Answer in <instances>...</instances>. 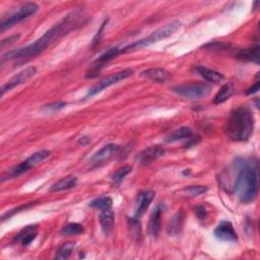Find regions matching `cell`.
<instances>
[{
    "mask_svg": "<svg viewBox=\"0 0 260 260\" xmlns=\"http://www.w3.org/2000/svg\"><path fill=\"white\" fill-rule=\"evenodd\" d=\"M75 15L71 14L66 16L63 19H61L57 24L54 25L51 29H49L44 35L36 40L34 43L29 44L28 46L22 47L17 50L9 51L2 55L1 62L10 61L15 59H22V58H30L35 57V56L42 53L44 50H46L50 45L64 35L65 32L72 29L75 24Z\"/></svg>",
    "mask_w": 260,
    "mask_h": 260,
    "instance_id": "6da1fadb",
    "label": "cell"
},
{
    "mask_svg": "<svg viewBox=\"0 0 260 260\" xmlns=\"http://www.w3.org/2000/svg\"><path fill=\"white\" fill-rule=\"evenodd\" d=\"M234 192L242 203H250L255 200L258 193V164L256 160L238 163Z\"/></svg>",
    "mask_w": 260,
    "mask_h": 260,
    "instance_id": "7a4b0ae2",
    "label": "cell"
},
{
    "mask_svg": "<svg viewBox=\"0 0 260 260\" xmlns=\"http://www.w3.org/2000/svg\"><path fill=\"white\" fill-rule=\"evenodd\" d=\"M254 129V116L246 107L235 109L225 125V133L233 141H247Z\"/></svg>",
    "mask_w": 260,
    "mask_h": 260,
    "instance_id": "3957f363",
    "label": "cell"
},
{
    "mask_svg": "<svg viewBox=\"0 0 260 260\" xmlns=\"http://www.w3.org/2000/svg\"><path fill=\"white\" fill-rule=\"evenodd\" d=\"M181 21L179 20H173L171 22H169V24L165 25L164 27H161L159 29H156V31H154L152 34L148 37H145L141 40H139L137 42H134L128 46L124 47L121 49V54L124 53H130V52H134V51H138L140 50L142 48H145L150 46V45L159 42L163 39L168 38L169 36H171L172 34H174L180 27H181Z\"/></svg>",
    "mask_w": 260,
    "mask_h": 260,
    "instance_id": "277c9868",
    "label": "cell"
},
{
    "mask_svg": "<svg viewBox=\"0 0 260 260\" xmlns=\"http://www.w3.org/2000/svg\"><path fill=\"white\" fill-rule=\"evenodd\" d=\"M50 156H51V153L49 151H46V150H42V151H39L35 154H33L31 156L28 157L26 161L18 164L17 166L14 167V168H11L8 172L3 174L2 178H1V182H4L5 180L14 179L16 177H18L22 174L27 173L30 169L35 168L36 166L41 164L43 161L48 159Z\"/></svg>",
    "mask_w": 260,
    "mask_h": 260,
    "instance_id": "5b68a950",
    "label": "cell"
},
{
    "mask_svg": "<svg viewBox=\"0 0 260 260\" xmlns=\"http://www.w3.org/2000/svg\"><path fill=\"white\" fill-rule=\"evenodd\" d=\"M38 10L39 6L34 2H28L22 4L13 15L9 16L5 19H2L1 24H0V31L4 32L10 28L15 27L17 24H18V22L35 15Z\"/></svg>",
    "mask_w": 260,
    "mask_h": 260,
    "instance_id": "8992f818",
    "label": "cell"
},
{
    "mask_svg": "<svg viewBox=\"0 0 260 260\" xmlns=\"http://www.w3.org/2000/svg\"><path fill=\"white\" fill-rule=\"evenodd\" d=\"M172 90L179 96L191 100H198L206 98L210 93V87L203 83L187 84L173 87Z\"/></svg>",
    "mask_w": 260,
    "mask_h": 260,
    "instance_id": "52a82bcc",
    "label": "cell"
},
{
    "mask_svg": "<svg viewBox=\"0 0 260 260\" xmlns=\"http://www.w3.org/2000/svg\"><path fill=\"white\" fill-rule=\"evenodd\" d=\"M132 73H133V70L130 69H124L122 71H118V72H116L114 74H112V75L104 78L103 81H101L98 85H96L95 87H93L92 88L88 90L87 94L86 95V99L92 98V97L98 95L99 93L103 92L104 89L108 88L109 87L115 85V84H117L119 82H122L124 80H126L127 77L132 75Z\"/></svg>",
    "mask_w": 260,
    "mask_h": 260,
    "instance_id": "ba28073f",
    "label": "cell"
},
{
    "mask_svg": "<svg viewBox=\"0 0 260 260\" xmlns=\"http://www.w3.org/2000/svg\"><path fill=\"white\" fill-rule=\"evenodd\" d=\"M36 73H37V69L35 66L27 67V69H25L24 70L19 71L18 73L14 75L9 81H7V83H5L1 87V96L3 97L7 92H9V90H11L13 88H15L20 85L26 84L30 80V78H32L33 76H35Z\"/></svg>",
    "mask_w": 260,
    "mask_h": 260,
    "instance_id": "9c48e42d",
    "label": "cell"
},
{
    "mask_svg": "<svg viewBox=\"0 0 260 260\" xmlns=\"http://www.w3.org/2000/svg\"><path fill=\"white\" fill-rule=\"evenodd\" d=\"M120 54H121V49L118 47H113V48L108 49L106 52L100 55L99 57L95 60V62L92 64V67H90V69L87 71L86 77L87 78L96 77L101 71V69L105 66V64H107L112 59L116 58Z\"/></svg>",
    "mask_w": 260,
    "mask_h": 260,
    "instance_id": "30bf717a",
    "label": "cell"
},
{
    "mask_svg": "<svg viewBox=\"0 0 260 260\" xmlns=\"http://www.w3.org/2000/svg\"><path fill=\"white\" fill-rule=\"evenodd\" d=\"M165 154V150L160 145H151L140 152L137 157L138 162L141 166H149L157 159H160Z\"/></svg>",
    "mask_w": 260,
    "mask_h": 260,
    "instance_id": "8fae6325",
    "label": "cell"
},
{
    "mask_svg": "<svg viewBox=\"0 0 260 260\" xmlns=\"http://www.w3.org/2000/svg\"><path fill=\"white\" fill-rule=\"evenodd\" d=\"M213 233H214V236L222 241L234 242L238 240V235H237L234 229V225H232V223L227 222V221L221 222Z\"/></svg>",
    "mask_w": 260,
    "mask_h": 260,
    "instance_id": "7c38bea8",
    "label": "cell"
},
{
    "mask_svg": "<svg viewBox=\"0 0 260 260\" xmlns=\"http://www.w3.org/2000/svg\"><path fill=\"white\" fill-rule=\"evenodd\" d=\"M155 195L156 193L153 190H144L140 192L137 199V205H135V218L138 219L142 216L144 211L151 206Z\"/></svg>",
    "mask_w": 260,
    "mask_h": 260,
    "instance_id": "4fadbf2b",
    "label": "cell"
},
{
    "mask_svg": "<svg viewBox=\"0 0 260 260\" xmlns=\"http://www.w3.org/2000/svg\"><path fill=\"white\" fill-rule=\"evenodd\" d=\"M140 76L145 78V80H149L153 83L156 84H165L171 78V73L167 71L166 69H159V67H156V69H149L141 71Z\"/></svg>",
    "mask_w": 260,
    "mask_h": 260,
    "instance_id": "5bb4252c",
    "label": "cell"
},
{
    "mask_svg": "<svg viewBox=\"0 0 260 260\" xmlns=\"http://www.w3.org/2000/svg\"><path fill=\"white\" fill-rule=\"evenodd\" d=\"M162 214H163V208L161 206H157L151 214L149 221V233L153 237H157L161 232Z\"/></svg>",
    "mask_w": 260,
    "mask_h": 260,
    "instance_id": "9a60e30c",
    "label": "cell"
},
{
    "mask_svg": "<svg viewBox=\"0 0 260 260\" xmlns=\"http://www.w3.org/2000/svg\"><path fill=\"white\" fill-rule=\"evenodd\" d=\"M120 150V145L116 143H109L99 150L93 156L90 161L93 163H102L109 160L111 156H114Z\"/></svg>",
    "mask_w": 260,
    "mask_h": 260,
    "instance_id": "2e32d148",
    "label": "cell"
},
{
    "mask_svg": "<svg viewBox=\"0 0 260 260\" xmlns=\"http://www.w3.org/2000/svg\"><path fill=\"white\" fill-rule=\"evenodd\" d=\"M38 235L36 225H28V227L22 229L17 236H16V241L19 242L21 245L28 246L30 245L34 240L36 239V237Z\"/></svg>",
    "mask_w": 260,
    "mask_h": 260,
    "instance_id": "e0dca14e",
    "label": "cell"
},
{
    "mask_svg": "<svg viewBox=\"0 0 260 260\" xmlns=\"http://www.w3.org/2000/svg\"><path fill=\"white\" fill-rule=\"evenodd\" d=\"M99 221L101 224V227L103 229L105 233H109L112 229L113 225L115 223V213L111 208L110 209H105L101 210L100 216H99Z\"/></svg>",
    "mask_w": 260,
    "mask_h": 260,
    "instance_id": "ac0fdd59",
    "label": "cell"
},
{
    "mask_svg": "<svg viewBox=\"0 0 260 260\" xmlns=\"http://www.w3.org/2000/svg\"><path fill=\"white\" fill-rule=\"evenodd\" d=\"M183 221H184V213L182 210H179L170 220V222H169L167 229L168 234L170 236H177L178 234H180L183 227Z\"/></svg>",
    "mask_w": 260,
    "mask_h": 260,
    "instance_id": "d6986e66",
    "label": "cell"
},
{
    "mask_svg": "<svg viewBox=\"0 0 260 260\" xmlns=\"http://www.w3.org/2000/svg\"><path fill=\"white\" fill-rule=\"evenodd\" d=\"M196 70L203 78H205V80H207L209 83L218 84L224 80V75L222 73H220L217 70L208 69V67L198 66V67H196Z\"/></svg>",
    "mask_w": 260,
    "mask_h": 260,
    "instance_id": "ffe728a7",
    "label": "cell"
},
{
    "mask_svg": "<svg viewBox=\"0 0 260 260\" xmlns=\"http://www.w3.org/2000/svg\"><path fill=\"white\" fill-rule=\"evenodd\" d=\"M77 182V178L69 175V176H66L62 179H60L57 182L54 183L51 186V191L52 192H58V191H63V190H69L73 188L76 185Z\"/></svg>",
    "mask_w": 260,
    "mask_h": 260,
    "instance_id": "44dd1931",
    "label": "cell"
},
{
    "mask_svg": "<svg viewBox=\"0 0 260 260\" xmlns=\"http://www.w3.org/2000/svg\"><path fill=\"white\" fill-rule=\"evenodd\" d=\"M237 58L259 64V46L256 45L254 47L240 50L237 54Z\"/></svg>",
    "mask_w": 260,
    "mask_h": 260,
    "instance_id": "7402d4cb",
    "label": "cell"
},
{
    "mask_svg": "<svg viewBox=\"0 0 260 260\" xmlns=\"http://www.w3.org/2000/svg\"><path fill=\"white\" fill-rule=\"evenodd\" d=\"M192 138V131L189 127H180L166 138L167 142H175L178 140H183V139H190Z\"/></svg>",
    "mask_w": 260,
    "mask_h": 260,
    "instance_id": "603a6c76",
    "label": "cell"
},
{
    "mask_svg": "<svg viewBox=\"0 0 260 260\" xmlns=\"http://www.w3.org/2000/svg\"><path fill=\"white\" fill-rule=\"evenodd\" d=\"M233 94V87L231 84H225L224 85L221 89L218 92V94L214 96L213 98V103L214 104H222L224 102L230 99V97Z\"/></svg>",
    "mask_w": 260,
    "mask_h": 260,
    "instance_id": "cb8c5ba5",
    "label": "cell"
},
{
    "mask_svg": "<svg viewBox=\"0 0 260 260\" xmlns=\"http://www.w3.org/2000/svg\"><path fill=\"white\" fill-rule=\"evenodd\" d=\"M113 205V200L109 196H101L89 202V207L99 209V210H105L110 209Z\"/></svg>",
    "mask_w": 260,
    "mask_h": 260,
    "instance_id": "d4e9b609",
    "label": "cell"
},
{
    "mask_svg": "<svg viewBox=\"0 0 260 260\" xmlns=\"http://www.w3.org/2000/svg\"><path fill=\"white\" fill-rule=\"evenodd\" d=\"M132 171V167L131 166H123L120 169L113 174L111 181H112V184L118 186L120 185V183L123 181V179L125 178L129 173H131Z\"/></svg>",
    "mask_w": 260,
    "mask_h": 260,
    "instance_id": "484cf974",
    "label": "cell"
},
{
    "mask_svg": "<svg viewBox=\"0 0 260 260\" xmlns=\"http://www.w3.org/2000/svg\"><path fill=\"white\" fill-rule=\"evenodd\" d=\"M75 248V243L73 242H66L64 243L57 251L55 255L56 259H59V260H63V259H67L69 258L70 255L72 254L73 250Z\"/></svg>",
    "mask_w": 260,
    "mask_h": 260,
    "instance_id": "4316f807",
    "label": "cell"
},
{
    "mask_svg": "<svg viewBox=\"0 0 260 260\" xmlns=\"http://www.w3.org/2000/svg\"><path fill=\"white\" fill-rule=\"evenodd\" d=\"M84 233V227L80 224L70 223L64 225L61 230V234L63 236H76Z\"/></svg>",
    "mask_w": 260,
    "mask_h": 260,
    "instance_id": "83f0119b",
    "label": "cell"
},
{
    "mask_svg": "<svg viewBox=\"0 0 260 260\" xmlns=\"http://www.w3.org/2000/svg\"><path fill=\"white\" fill-rule=\"evenodd\" d=\"M208 188L206 186H188L183 188L180 192L187 197H195L200 194L206 193Z\"/></svg>",
    "mask_w": 260,
    "mask_h": 260,
    "instance_id": "f1b7e54d",
    "label": "cell"
},
{
    "mask_svg": "<svg viewBox=\"0 0 260 260\" xmlns=\"http://www.w3.org/2000/svg\"><path fill=\"white\" fill-rule=\"evenodd\" d=\"M65 106H66V103H64V102H55V103L45 106L44 110L47 112H57L63 109Z\"/></svg>",
    "mask_w": 260,
    "mask_h": 260,
    "instance_id": "f546056e",
    "label": "cell"
},
{
    "mask_svg": "<svg viewBox=\"0 0 260 260\" xmlns=\"http://www.w3.org/2000/svg\"><path fill=\"white\" fill-rule=\"evenodd\" d=\"M33 203H34V202H30V203H29V205H26V206H22V207H19V208H15V209H13V210H10V211L6 212L5 214H3V216H2V221L8 220L9 218H11V217H13V216H14V214H15L16 212H19V211H20L21 209H26V208H30L31 206H33Z\"/></svg>",
    "mask_w": 260,
    "mask_h": 260,
    "instance_id": "4dcf8cb0",
    "label": "cell"
},
{
    "mask_svg": "<svg viewBox=\"0 0 260 260\" xmlns=\"http://www.w3.org/2000/svg\"><path fill=\"white\" fill-rule=\"evenodd\" d=\"M195 213L197 214V217L200 220H205L207 218V214H208L206 208L203 207H196L195 208Z\"/></svg>",
    "mask_w": 260,
    "mask_h": 260,
    "instance_id": "1f68e13d",
    "label": "cell"
},
{
    "mask_svg": "<svg viewBox=\"0 0 260 260\" xmlns=\"http://www.w3.org/2000/svg\"><path fill=\"white\" fill-rule=\"evenodd\" d=\"M259 86H260L259 81H256V83L252 87H250L249 88L246 90V95H253V94L257 93L259 90Z\"/></svg>",
    "mask_w": 260,
    "mask_h": 260,
    "instance_id": "d6a6232c",
    "label": "cell"
},
{
    "mask_svg": "<svg viewBox=\"0 0 260 260\" xmlns=\"http://www.w3.org/2000/svg\"><path fill=\"white\" fill-rule=\"evenodd\" d=\"M18 38H19V35H15V36H10L9 38H6V39L2 40V41H1V47H4L5 45H7V44L14 43V42L17 41Z\"/></svg>",
    "mask_w": 260,
    "mask_h": 260,
    "instance_id": "836d02e7",
    "label": "cell"
},
{
    "mask_svg": "<svg viewBox=\"0 0 260 260\" xmlns=\"http://www.w3.org/2000/svg\"><path fill=\"white\" fill-rule=\"evenodd\" d=\"M77 142H78V144L82 145V146H86L90 142V139L88 137H83V138H81L80 139H78Z\"/></svg>",
    "mask_w": 260,
    "mask_h": 260,
    "instance_id": "e575fe53",
    "label": "cell"
}]
</instances>
